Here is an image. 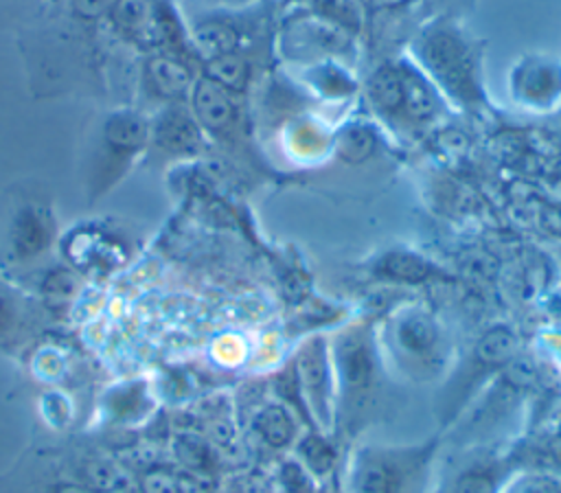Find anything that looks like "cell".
<instances>
[{"mask_svg":"<svg viewBox=\"0 0 561 493\" xmlns=\"http://www.w3.org/2000/svg\"><path fill=\"white\" fill-rule=\"evenodd\" d=\"M145 493H178L175 484L164 475H149L145 480Z\"/></svg>","mask_w":561,"mask_h":493,"instance_id":"cell-15","label":"cell"},{"mask_svg":"<svg viewBox=\"0 0 561 493\" xmlns=\"http://www.w3.org/2000/svg\"><path fill=\"white\" fill-rule=\"evenodd\" d=\"M85 478H88L90 486L101 489V491H114V489L121 484L116 471H114L110 465H105V462H94V465H90V467L85 469Z\"/></svg>","mask_w":561,"mask_h":493,"instance_id":"cell-12","label":"cell"},{"mask_svg":"<svg viewBox=\"0 0 561 493\" xmlns=\"http://www.w3.org/2000/svg\"><path fill=\"white\" fill-rule=\"evenodd\" d=\"M195 110L199 121L210 129H224L234 118V107L219 83L204 81L195 90Z\"/></svg>","mask_w":561,"mask_h":493,"instance_id":"cell-6","label":"cell"},{"mask_svg":"<svg viewBox=\"0 0 561 493\" xmlns=\"http://www.w3.org/2000/svg\"><path fill=\"white\" fill-rule=\"evenodd\" d=\"M373 2L379 4V7H397V4H401L405 0H373Z\"/></svg>","mask_w":561,"mask_h":493,"instance_id":"cell-18","label":"cell"},{"mask_svg":"<svg viewBox=\"0 0 561 493\" xmlns=\"http://www.w3.org/2000/svg\"><path fill=\"white\" fill-rule=\"evenodd\" d=\"M368 151L370 149V134H366L364 129H359V127H353V129H348L346 134H344V145H342V151H344V156H355V158H359L357 156V151Z\"/></svg>","mask_w":561,"mask_h":493,"instance_id":"cell-13","label":"cell"},{"mask_svg":"<svg viewBox=\"0 0 561 493\" xmlns=\"http://www.w3.org/2000/svg\"><path fill=\"white\" fill-rule=\"evenodd\" d=\"M401 480L403 475L394 460L370 458L362 462L355 478V486H357V493H397L401 486Z\"/></svg>","mask_w":561,"mask_h":493,"instance_id":"cell-7","label":"cell"},{"mask_svg":"<svg viewBox=\"0 0 561 493\" xmlns=\"http://www.w3.org/2000/svg\"><path fill=\"white\" fill-rule=\"evenodd\" d=\"M515 94H519L526 103L548 105L554 103L561 94V72L550 61L533 59L522 66L515 77Z\"/></svg>","mask_w":561,"mask_h":493,"instance_id":"cell-4","label":"cell"},{"mask_svg":"<svg viewBox=\"0 0 561 493\" xmlns=\"http://www.w3.org/2000/svg\"><path fill=\"white\" fill-rule=\"evenodd\" d=\"M145 136V123L129 112H116L107 118L101 145L96 149V171L101 186H107L118 177L121 171H125L129 158L142 147Z\"/></svg>","mask_w":561,"mask_h":493,"instance_id":"cell-2","label":"cell"},{"mask_svg":"<svg viewBox=\"0 0 561 493\" xmlns=\"http://www.w3.org/2000/svg\"><path fill=\"white\" fill-rule=\"evenodd\" d=\"M419 57L432 79L456 101L480 103V50L451 22L430 26L419 44Z\"/></svg>","mask_w":561,"mask_h":493,"instance_id":"cell-1","label":"cell"},{"mask_svg":"<svg viewBox=\"0 0 561 493\" xmlns=\"http://www.w3.org/2000/svg\"><path fill=\"white\" fill-rule=\"evenodd\" d=\"M55 493H88L85 489L81 486H72V484H64V486H57Z\"/></svg>","mask_w":561,"mask_h":493,"instance_id":"cell-17","label":"cell"},{"mask_svg":"<svg viewBox=\"0 0 561 493\" xmlns=\"http://www.w3.org/2000/svg\"><path fill=\"white\" fill-rule=\"evenodd\" d=\"M11 322H13V307H11L9 298L0 294V331L11 326Z\"/></svg>","mask_w":561,"mask_h":493,"instance_id":"cell-16","label":"cell"},{"mask_svg":"<svg viewBox=\"0 0 561 493\" xmlns=\"http://www.w3.org/2000/svg\"><path fill=\"white\" fill-rule=\"evenodd\" d=\"M53 237V219L46 206L22 204L9 226V248L18 261L39 256Z\"/></svg>","mask_w":561,"mask_h":493,"instance_id":"cell-3","label":"cell"},{"mask_svg":"<svg viewBox=\"0 0 561 493\" xmlns=\"http://www.w3.org/2000/svg\"><path fill=\"white\" fill-rule=\"evenodd\" d=\"M195 39L204 53L217 59L232 53L237 46V31L221 20H210L195 28Z\"/></svg>","mask_w":561,"mask_h":493,"instance_id":"cell-9","label":"cell"},{"mask_svg":"<svg viewBox=\"0 0 561 493\" xmlns=\"http://www.w3.org/2000/svg\"><path fill=\"white\" fill-rule=\"evenodd\" d=\"M217 2H232V4H237V2H245V0H217Z\"/></svg>","mask_w":561,"mask_h":493,"instance_id":"cell-19","label":"cell"},{"mask_svg":"<svg viewBox=\"0 0 561 493\" xmlns=\"http://www.w3.org/2000/svg\"><path fill=\"white\" fill-rule=\"evenodd\" d=\"M118 0H72V9L83 18H99L107 11H114Z\"/></svg>","mask_w":561,"mask_h":493,"instance_id":"cell-14","label":"cell"},{"mask_svg":"<svg viewBox=\"0 0 561 493\" xmlns=\"http://www.w3.org/2000/svg\"><path fill=\"white\" fill-rule=\"evenodd\" d=\"M149 81L156 92L164 96H178L188 88L191 74L182 64L169 57H156L149 61Z\"/></svg>","mask_w":561,"mask_h":493,"instance_id":"cell-8","label":"cell"},{"mask_svg":"<svg viewBox=\"0 0 561 493\" xmlns=\"http://www.w3.org/2000/svg\"><path fill=\"white\" fill-rule=\"evenodd\" d=\"M213 74L226 83V85H237L243 81L245 77V66L243 61H239L237 57L232 55H224V57H217L215 64H213Z\"/></svg>","mask_w":561,"mask_h":493,"instance_id":"cell-11","label":"cell"},{"mask_svg":"<svg viewBox=\"0 0 561 493\" xmlns=\"http://www.w3.org/2000/svg\"><path fill=\"white\" fill-rule=\"evenodd\" d=\"M195 125L188 121L186 114H180L175 110H171L164 121L158 127V140L160 145L169 147L171 151L175 149H186L195 145Z\"/></svg>","mask_w":561,"mask_h":493,"instance_id":"cell-10","label":"cell"},{"mask_svg":"<svg viewBox=\"0 0 561 493\" xmlns=\"http://www.w3.org/2000/svg\"><path fill=\"white\" fill-rule=\"evenodd\" d=\"M368 94L377 110L383 114H401L405 112L403 99V74L401 66H383L373 72L368 79Z\"/></svg>","mask_w":561,"mask_h":493,"instance_id":"cell-5","label":"cell"}]
</instances>
